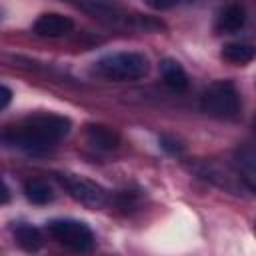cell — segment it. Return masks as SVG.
<instances>
[{
  "instance_id": "1",
  "label": "cell",
  "mask_w": 256,
  "mask_h": 256,
  "mask_svg": "<svg viewBox=\"0 0 256 256\" xmlns=\"http://www.w3.org/2000/svg\"><path fill=\"white\" fill-rule=\"evenodd\" d=\"M70 128H72L70 118L52 112H38L4 128L2 142L8 148L40 154L56 146L62 138H66Z\"/></svg>"
},
{
  "instance_id": "2",
  "label": "cell",
  "mask_w": 256,
  "mask_h": 256,
  "mask_svg": "<svg viewBox=\"0 0 256 256\" xmlns=\"http://www.w3.org/2000/svg\"><path fill=\"white\" fill-rule=\"evenodd\" d=\"M94 70L108 80L126 82V80L144 78L150 70V62L142 52L122 50V52H112V54L102 56L96 62Z\"/></svg>"
},
{
  "instance_id": "3",
  "label": "cell",
  "mask_w": 256,
  "mask_h": 256,
  "mask_svg": "<svg viewBox=\"0 0 256 256\" xmlns=\"http://www.w3.org/2000/svg\"><path fill=\"white\" fill-rule=\"evenodd\" d=\"M200 108L204 114L218 120H234L240 112V94L230 80L212 82L200 96Z\"/></svg>"
},
{
  "instance_id": "4",
  "label": "cell",
  "mask_w": 256,
  "mask_h": 256,
  "mask_svg": "<svg viewBox=\"0 0 256 256\" xmlns=\"http://www.w3.org/2000/svg\"><path fill=\"white\" fill-rule=\"evenodd\" d=\"M46 230L54 240H58L62 246H66L74 252L84 254V252H90L92 246H94L92 230L80 220L56 218V220H50L46 224Z\"/></svg>"
},
{
  "instance_id": "5",
  "label": "cell",
  "mask_w": 256,
  "mask_h": 256,
  "mask_svg": "<svg viewBox=\"0 0 256 256\" xmlns=\"http://www.w3.org/2000/svg\"><path fill=\"white\" fill-rule=\"evenodd\" d=\"M58 180L76 202L88 208H102L108 204V190L90 178L78 174H60Z\"/></svg>"
},
{
  "instance_id": "6",
  "label": "cell",
  "mask_w": 256,
  "mask_h": 256,
  "mask_svg": "<svg viewBox=\"0 0 256 256\" xmlns=\"http://www.w3.org/2000/svg\"><path fill=\"white\" fill-rule=\"evenodd\" d=\"M32 30L44 38H60L74 30V20L58 12H44L34 20Z\"/></svg>"
},
{
  "instance_id": "7",
  "label": "cell",
  "mask_w": 256,
  "mask_h": 256,
  "mask_svg": "<svg viewBox=\"0 0 256 256\" xmlns=\"http://www.w3.org/2000/svg\"><path fill=\"white\" fill-rule=\"evenodd\" d=\"M84 134H86V142L100 152L116 150L120 144V134L114 128L104 126V124H88Z\"/></svg>"
},
{
  "instance_id": "8",
  "label": "cell",
  "mask_w": 256,
  "mask_h": 256,
  "mask_svg": "<svg viewBox=\"0 0 256 256\" xmlns=\"http://www.w3.org/2000/svg\"><path fill=\"white\" fill-rule=\"evenodd\" d=\"M246 22V10L240 4H226L214 22V30L218 34H232L236 30H240Z\"/></svg>"
},
{
  "instance_id": "9",
  "label": "cell",
  "mask_w": 256,
  "mask_h": 256,
  "mask_svg": "<svg viewBox=\"0 0 256 256\" xmlns=\"http://www.w3.org/2000/svg\"><path fill=\"white\" fill-rule=\"evenodd\" d=\"M160 74H162V80L176 92H182L188 88V74L186 70L182 68V64L174 58H164L160 62Z\"/></svg>"
},
{
  "instance_id": "10",
  "label": "cell",
  "mask_w": 256,
  "mask_h": 256,
  "mask_svg": "<svg viewBox=\"0 0 256 256\" xmlns=\"http://www.w3.org/2000/svg\"><path fill=\"white\" fill-rule=\"evenodd\" d=\"M220 56L224 62L236 64V66H244L248 62H252L256 58V46L248 44V42H230L224 44L220 50Z\"/></svg>"
},
{
  "instance_id": "11",
  "label": "cell",
  "mask_w": 256,
  "mask_h": 256,
  "mask_svg": "<svg viewBox=\"0 0 256 256\" xmlns=\"http://www.w3.org/2000/svg\"><path fill=\"white\" fill-rule=\"evenodd\" d=\"M12 232H14L16 244H18L22 250H26V252H38V250L42 248V244H44L40 230H38L36 226H32V224L20 222V224L14 226Z\"/></svg>"
},
{
  "instance_id": "12",
  "label": "cell",
  "mask_w": 256,
  "mask_h": 256,
  "mask_svg": "<svg viewBox=\"0 0 256 256\" xmlns=\"http://www.w3.org/2000/svg\"><path fill=\"white\" fill-rule=\"evenodd\" d=\"M24 194L32 204H48L54 200V188L42 178H30L24 182Z\"/></svg>"
},
{
  "instance_id": "13",
  "label": "cell",
  "mask_w": 256,
  "mask_h": 256,
  "mask_svg": "<svg viewBox=\"0 0 256 256\" xmlns=\"http://www.w3.org/2000/svg\"><path fill=\"white\" fill-rule=\"evenodd\" d=\"M236 160L246 172H256V144L244 142L236 148Z\"/></svg>"
},
{
  "instance_id": "14",
  "label": "cell",
  "mask_w": 256,
  "mask_h": 256,
  "mask_svg": "<svg viewBox=\"0 0 256 256\" xmlns=\"http://www.w3.org/2000/svg\"><path fill=\"white\" fill-rule=\"evenodd\" d=\"M160 146H162V150H166V152L172 154V156L184 154V144H182L180 140H176L174 136H168V134L160 136Z\"/></svg>"
},
{
  "instance_id": "15",
  "label": "cell",
  "mask_w": 256,
  "mask_h": 256,
  "mask_svg": "<svg viewBox=\"0 0 256 256\" xmlns=\"http://www.w3.org/2000/svg\"><path fill=\"white\" fill-rule=\"evenodd\" d=\"M10 100H12V90L8 86H2L0 88V110H6Z\"/></svg>"
},
{
  "instance_id": "16",
  "label": "cell",
  "mask_w": 256,
  "mask_h": 256,
  "mask_svg": "<svg viewBox=\"0 0 256 256\" xmlns=\"http://www.w3.org/2000/svg\"><path fill=\"white\" fill-rule=\"evenodd\" d=\"M254 130H256V116H254Z\"/></svg>"
}]
</instances>
